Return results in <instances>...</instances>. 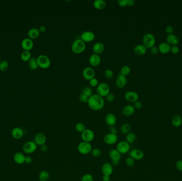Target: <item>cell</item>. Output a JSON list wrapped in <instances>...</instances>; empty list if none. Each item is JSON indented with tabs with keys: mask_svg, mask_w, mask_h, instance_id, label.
Listing matches in <instances>:
<instances>
[{
	"mask_svg": "<svg viewBox=\"0 0 182 181\" xmlns=\"http://www.w3.org/2000/svg\"><path fill=\"white\" fill-rule=\"evenodd\" d=\"M88 106L93 111H100L102 109L105 105V102L103 97L97 94H93L89 97L88 103Z\"/></svg>",
	"mask_w": 182,
	"mask_h": 181,
	"instance_id": "cell-1",
	"label": "cell"
},
{
	"mask_svg": "<svg viewBox=\"0 0 182 181\" xmlns=\"http://www.w3.org/2000/svg\"><path fill=\"white\" fill-rule=\"evenodd\" d=\"M86 48V43L81 38H79L74 41L72 45L71 50L72 52L75 54H81L85 51Z\"/></svg>",
	"mask_w": 182,
	"mask_h": 181,
	"instance_id": "cell-2",
	"label": "cell"
},
{
	"mask_svg": "<svg viewBox=\"0 0 182 181\" xmlns=\"http://www.w3.org/2000/svg\"><path fill=\"white\" fill-rule=\"evenodd\" d=\"M143 45L147 48H151L154 46L156 44V38L153 34L151 33H147L143 36L142 38Z\"/></svg>",
	"mask_w": 182,
	"mask_h": 181,
	"instance_id": "cell-3",
	"label": "cell"
},
{
	"mask_svg": "<svg viewBox=\"0 0 182 181\" xmlns=\"http://www.w3.org/2000/svg\"><path fill=\"white\" fill-rule=\"evenodd\" d=\"M36 59L38 66L42 69H47L50 66L51 60L47 55L41 54Z\"/></svg>",
	"mask_w": 182,
	"mask_h": 181,
	"instance_id": "cell-4",
	"label": "cell"
},
{
	"mask_svg": "<svg viewBox=\"0 0 182 181\" xmlns=\"http://www.w3.org/2000/svg\"><path fill=\"white\" fill-rule=\"evenodd\" d=\"M92 149V146L91 143L84 141L80 142L77 147L78 151L83 155H86L91 153Z\"/></svg>",
	"mask_w": 182,
	"mask_h": 181,
	"instance_id": "cell-5",
	"label": "cell"
},
{
	"mask_svg": "<svg viewBox=\"0 0 182 181\" xmlns=\"http://www.w3.org/2000/svg\"><path fill=\"white\" fill-rule=\"evenodd\" d=\"M97 93L101 97H106L110 93V87L107 83H101L97 86Z\"/></svg>",
	"mask_w": 182,
	"mask_h": 181,
	"instance_id": "cell-6",
	"label": "cell"
},
{
	"mask_svg": "<svg viewBox=\"0 0 182 181\" xmlns=\"http://www.w3.org/2000/svg\"><path fill=\"white\" fill-rule=\"evenodd\" d=\"M38 145L34 141H29L26 142L22 147V150L24 153L27 154H31L34 153L37 149Z\"/></svg>",
	"mask_w": 182,
	"mask_h": 181,
	"instance_id": "cell-7",
	"label": "cell"
},
{
	"mask_svg": "<svg viewBox=\"0 0 182 181\" xmlns=\"http://www.w3.org/2000/svg\"><path fill=\"white\" fill-rule=\"evenodd\" d=\"M95 137L94 132L91 129L86 128L85 131L81 133V138L83 141L90 143L93 140Z\"/></svg>",
	"mask_w": 182,
	"mask_h": 181,
	"instance_id": "cell-8",
	"label": "cell"
},
{
	"mask_svg": "<svg viewBox=\"0 0 182 181\" xmlns=\"http://www.w3.org/2000/svg\"><path fill=\"white\" fill-rule=\"evenodd\" d=\"M117 150L122 155L128 153L130 150V144L126 141H122L118 142L117 145Z\"/></svg>",
	"mask_w": 182,
	"mask_h": 181,
	"instance_id": "cell-9",
	"label": "cell"
},
{
	"mask_svg": "<svg viewBox=\"0 0 182 181\" xmlns=\"http://www.w3.org/2000/svg\"><path fill=\"white\" fill-rule=\"evenodd\" d=\"M95 38V35L94 34L93 32L91 31H84L81 35V39L85 43L94 41Z\"/></svg>",
	"mask_w": 182,
	"mask_h": 181,
	"instance_id": "cell-10",
	"label": "cell"
},
{
	"mask_svg": "<svg viewBox=\"0 0 182 181\" xmlns=\"http://www.w3.org/2000/svg\"><path fill=\"white\" fill-rule=\"evenodd\" d=\"M138 95L137 93L133 91H127L124 95V98L126 100L130 103H135L138 99Z\"/></svg>",
	"mask_w": 182,
	"mask_h": 181,
	"instance_id": "cell-11",
	"label": "cell"
},
{
	"mask_svg": "<svg viewBox=\"0 0 182 181\" xmlns=\"http://www.w3.org/2000/svg\"><path fill=\"white\" fill-rule=\"evenodd\" d=\"M104 143L107 144L113 145L116 144L118 141V135L109 133L104 136Z\"/></svg>",
	"mask_w": 182,
	"mask_h": 181,
	"instance_id": "cell-12",
	"label": "cell"
},
{
	"mask_svg": "<svg viewBox=\"0 0 182 181\" xmlns=\"http://www.w3.org/2000/svg\"><path fill=\"white\" fill-rule=\"evenodd\" d=\"M83 77L86 80L90 81L92 79L94 78L95 75V72L94 69L91 67H87L83 71Z\"/></svg>",
	"mask_w": 182,
	"mask_h": 181,
	"instance_id": "cell-13",
	"label": "cell"
},
{
	"mask_svg": "<svg viewBox=\"0 0 182 181\" xmlns=\"http://www.w3.org/2000/svg\"><path fill=\"white\" fill-rule=\"evenodd\" d=\"M101 170L103 175L110 176L113 173V166L110 162H105L102 166Z\"/></svg>",
	"mask_w": 182,
	"mask_h": 181,
	"instance_id": "cell-14",
	"label": "cell"
},
{
	"mask_svg": "<svg viewBox=\"0 0 182 181\" xmlns=\"http://www.w3.org/2000/svg\"><path fill=\"white\" fill-rule=\"evenodd\" d=\"M21 46L24 50L30 51L34 47V43L31 38H25L22 41Z\"/></svg>",
	"mask_w": 182,
	"mask_h": 181,
	"instance_id": "cell-15",
	"label": "cell"
},
{
	"mask_svg": "<svg viewBox=\"0 0 182 181\" xmlns=\"http://www.w3.org/2000/svg\"><path fill=\"white\" fill-rule=\"evenodd\" d=\"M89 63L92 67H96L100 64L101 58L100 55L93 54L89 58Z\"/></svg>",
	"mask_w": 182,
	"mask_h": 181,
	"instance_id": "cell-16",
	"label": "cell"
},
{
	"mask_svg": "<svg viewBox=\"0 0 182 181\" xmlns=\"http://www.w3.org/2000/svg\"><path fill=\"white\" fill-rule=\"evenodd\" d=\"M130 156L135 160H140L143 158L144 153L142 150L139 149H134L130 152Z\"/></svg>",
	"mask_w": 182,
	"mask_h": 181,
	"instance_id": "cell-17",
	"label": "cell"
},
{
	"mask_svg": "<svg viewBox=\"0 0 182 181\" xmlns=\"http://www.w3.org/2000/svg\"><path fill=\"white\" fill-rule=\"evenodd\" d=\"M127 83V79L126 78V77L120 74L117 78L115 84H116V86L118 88L122 89L125 87Z\"/></svg>",
	"mask_w": 182,
	"mask_h": 181,
	"instance_id": "cell-18",
	"label": "cell"
},
{
	"mask_svg": "<svg viewBox=\"0 0 182 181\" xmlns=\"http://www.w3.org/2000/svg\"><path fill=\"white\" fill-rule=\"evenodd\" d=\"M47 141V137L43 133H38L35 137L34 142L38 146H42L45 144Z\"/></svg>",
	"mask_w": 182,
	"mask_h": 181,
	"instance_id": "cell-19",
	"label": "cell"
},
{
	"mask_svg": "<svg viewBox=\"0 0 182 181\" xmlns=\"http://www.w3.org/2000/svg\"><path fill=\"white\" fill-rule=\"evenodd\" d=\"M105 121L107 125L109 126H115L117 123V117L113 113H108L106 116Z\"/></svg>",
	"mask_w": 182,
	"mask_h": 181,
	"instance_id": "cell-20",
	"label": "cell"
},
{
	"mask_svg": "<svg viewBox=\"0 0 182 181\" xmlns=\"http://www.w3.org/2000/svg\"><path fill=\"white\" fill-rule=\"evenodd\" d=\"M135 109L133 105H127L124 107L122 109V114L125 116L129 117L133 115L135 113Z\"/></svg>",
	"mask_w": 182,
	"mask_h": 181,
	"instance_id": "cell-21",
	"label": "cell"
},
{
	"mask_svg": "<svg viewBox=\"0 0 182 181\" xmlns=\"http://www.w3.org/2000/svg\"><path fill=\"white\" fill-rule=\"evenodd\" d=\"M104 50V45L102 43L97 42L93 45L92 47V50L94 54L100 55Z\"/></svg>",
	"mask_w": 182,
	"mask_h": 181,
	"instance_id": "cell-22",
	"label": "cell"
},
{
	"mask_svg": "<svg viewBox=\"0 0 182 181\" xmlns=\"http://www.w3.org/2000/svg\"><path fill=\"white\" fill-rule=\"evenodd\" d=\"M109 157L111 161H120L122 158V154L116 149H112L109 152Z\"/></svg>",
	"mask_w": 182,
	"mask_h": 181,
	"instance_id": "cell-23",
	"label": "cell"
},
{
	"mask_svg": "<svg viewBox=\"0 0 182 181\" xmlns=\"http://www.w3.org/2000/svg\"><path fill=\"white\" fill-rule=\"evenodd\" d=\"M11 135L13 137L19 140L22 138L24 135V131L22 129L19 127H16L13 129L11 131Z\"/></svg>",
	"mask_w": 182,
	"mask_h": 181,
	"instance_id": "cell-24",
	"label": "cell"
},
{
	"mask_svg": "<svg viewBox=\"0 0 182 181\" xmlns=\"http://www.w3.org/2000/svg\"><path fill=\"white\" fill-rule=\"evenodd\" d=\"M167 43L170 45L175 46L179 44V38L174 34L168 35L166 37Z\"/></svg>",
	"mask_w": 182,
	"mask_h": 181,
	"instance_id": "cell-25",
	"label": "cell"
},
{
	"mask_svg": "<svg viewBox=\"0 0 182 181\" xmlns=\"http://www.w3.org/2000/svg\"><path fill=\"white\" fill-rule=\"evenodd\" d=\"M147 48L143 44H138L135 46L134 48V52L137 55H143L147 53Z\"/></svg>",
	"mask_w": 182,
	"mask_h": 181,
	"instance_id": "cell-26",
	"label": "cell"
},
{
	"mask_svg": "<svg viewBox=\"0 0 182 181\" xmlns=\"http://www.w3.org/2000/svg\"><path fill=\"white\" fill-rule=\"evenodd\" d=\"M26 156L22 153H17L13 156V160L16 164L18 165L23 164L25 162Z\"/></svg>",
	"mask_w": 182,
	"mask_h": 181,
	"instance_id": "cell-27",
	"label": "cell"
},
{
	"mask_svg": "<svg viewBox=\"0 0 182 181\" xmlns=\"http://www.w3.org/2000/svg\"><path fill=\"white\" fill-rule=\"evenodd\" d=\"M158 48L160 53L162 54H167L170 52L171 46L167 42H163L159 44Z\"/></svg>",
	"mask_w": 182,
	"mask_h": 181,
	"instance_id": "cell-28",
	"label": "cell"
},
{
	"mask_svg": "<svg viewBox=\"0 0 182 181\" xmlns=\"http://www.w3.org/2000/svg\"><path fill=\"white\" fill-rule=\"evenodd\" d=\"M40 35V32L38 28H32L30 29L28 31V38L31 39H35L38 37Z\"/></svg>",
	"mask_w": 182,
	"mask_h": 181,
	"instance_id": "cell-29",
	"label": "cell"
},
{
	"mask_svg": "<svg viewBox=\"0 0 182 181\" xmlns=\"http://www.w3.org/2000/svg\"><path fill=\"white\" fill-rule=\"evenodd\" d=\"M93 6L95 9L102 10L106 8V3L104 0H95L93 2Z\"/></svg>",
	"mask_w": 182,
	"mask_h": 181,
	"instance_id": "cell-30",
	"label": "cell"
},
{
	"mask_svg": "<svg viewBox=\"0 0 182 181\" xmlns=\"http://www.w3.org/2000/svg\"><path fill=\"white\" fill-rule=\"evenodd\" d=\"M172 125L175 128H179L182 124V117L179 115L174 116L172 119Z\"/></svg>",
	"mask_w": 182,
	"mask_h": 181,
	"instance_id": "cell-31",
	"label": "cell"
},
{
	"mask_svg": "<svg viewBox=\"0 0 182 181\" xmlns=\"http://www.w3.org/2000/svg\"><path fill=\"white\" fill-rule=\"evenodd\" d=\"M50 178V174L47 171H41L39 175L38 178L40 181H47Z\"/></svg>",
	"mask_w": 182,
	"mask_h": 181,
	"instance_id": "cell-32",
	"label": "cell"
},
{
	"mask_svg": "<svg viewBox=\"0 0 182 181\" xmlns=\"http://www.w3.org/2000/svg\"><path fill=\"white\" fill-rule=\"evenodd\" d=\"M29 68L31 70H36L39 67L38 65L37 59L35 57H31V59L29 60L28 61Z\"/></svg>",
	"mask_w": 182,
	"mask_h": 181,
	"instance_id": "cell-33",
	"label": "cell"
},
{
	"mask_svg": "<svg viewBox=\"0 0 182 181\" xmlns=\"http://www.w3.org/2000/svg\"><path fill=\"white\" fill-rule=\"evenodd\" d=\"M131 130V126L129 123H124L123 124L121 128H120V131L121 133L124 135H127L130 133Z\"/></svg>",
	"mask_w": 182,
	"mask_h": 181,
	"instance_id": "cell-34",
	"label": "cell"
},
{
	"mask_svg": "<svg viewBox=\"0 0 182 181\" xmlns=\"http://www.w3.org/2000/svg\"><path fill=\"white\" fill-rule=\"evenodd\" d=\"M20 57L23 61L27 62L31 59V53L28 50H24L22 53H21Z\"/></svg>",
	"mask_w": 182,
	"mask_h": 181,
	"instance_id": "cell-35",
	"label": "cell"
},
{
	"mask_svg": "<svg viewBox=\"0 0 182 181\" xmlns=\"http://www.w3.org/2000/svg\"><path fill=\"white\" fill-rule=\"evenodd\" d=\"M136 139V135L134 133L130 132L126 136V141L129 144H133Z\"/></svg>",
	"mask_w": 182,
	"mask_h": 181,
	"instance_id": "cell-36",
	"label": "cell"
},
{
	"mask_svg": "<svg viewBox=\"0 0 182 181\" xmlns=\"http://www.w3.org/2000/svg\"><path fill=\"white\" fill-rule=\"evenodd\" d=\"M131 72V69L130 66H124L122 68L120 69V74L122 75H124L126 77L127 75H129L130 74V73Z\"/></svg>",
	"mask_w": 182,
	"mask_h": 181,
	"instance_id": "cell-37",
	"label": "cell"
},
{
	"mask_svg": "<svg viewBox=\"0 0 182 181\" xmlns=\"http://www.w3.org/2000/svg\"><path fill=\"white\" fill-rule=\"evenodd\" d=\"M75 130L77 132L82 133L86 130L85 124L82 122L77 123L75 125Z\"/></svg>",
	"mask_w": 182,
	"mask_h": 181,
	"instance_id": "cell-38",
	"label": "cell"
},
{
	"mask_svg": "<svg viewBox=\"0 0 182 181\" xmlns=\"http://www.w3.org/2000/svg\"><path fill=\"white\" fill-rule=\"evenodd\" d=\"M9 66V62L6 60H3L0 62V70L2 71H6Z\"/></svg>",
	"mask_w": 182,
	"mask_h": 181,
	"instance_id": "cell-39",
	"label": "cell"
},
{
	"mask_svg": "<svg viewBox=\"0 0 182 181\" xmlns=\"http://www.w3.org/2000/svg\"><path fill=\"white\" fill-rule=\"evenodd\" d=\"M82 94L85 95L88 97H91V96L93 95V91L91 87L86 86L83 88Z\"/></svg>",
	"mask_w": 182,
	"mask_h": 181,
	"instance_id": "cell-40",
	"label": "cell"
},
{
	"mask_svg": "<svg viewBox=\"0 0 182 181\" xmlns=\"http://www.w3.org/2000/svg\"><path fill=\"white\" fill-rule=\"evenodd\" d=\"M125 164L127 167H132L135 164V160L131 156H129L126 159Z\"/></svg>",
	"mask_w": 182,
	"mask_h": 181,
	"instance_id": "cell-41",
	"label": "cell"
},
{
	"mask_svg": "<svg viewBox=\"0 0 182 181\" xmlns=\"http://www.w3.org/2000/svg\"><path fill=\"white\" fill-rule=\"evenodd\" d=\"M91 153L92 156L94 157H99L101 155V150L97 148H95L92 149Z\"/></svg>",
	"mask_w": 182,
	"mask_h": 181,
	"instance_id": "cell-42",
	"label": "cell"
},
{
	"mask_svg": "<svg viewBox=\"0 0 182 181\" xmlns=\"http://www.w3.org/2000/svg\"><path fill=\"white\" fill-rule=\"evenodd\" d=\"M94 178L91 174H85L81 178V181H93Z\"/></svg>",
	"mask_w": 182,
	"mask_h": 181,
	"instance_id": "cell-43",
	"label": "cell"
},
{
	"mask_svg": "<svg viewBox=\"0 0 182 181\" xmlns=\"http://www.w3.org/2000/svg\"><path fill=\"white\" fill-rule=\"evenodd\" d=\"M113 72L110 69H107L105 72H104V76L105 77L108 79H110L111 78H113Z\"/></svg>",
	"mask_w": 182,
	"mask_h": 181,
	"instance_id": "cell-44",
	"label": "cell"
},
{
	"mask_svg": "<svg viewBox=\"0 0 182 181\" xmlns=\"http://www.w3.org/2000/svg\"><path fill=\"white\" fill-rule=\"evenodd\" d=\"M88 99L89 97L86 96L85 95L83 94H81L80 95L79 97V100L83 103H88Z\"/></svg>",
	"mask_w": 182,
	"mask_h": 181,
	"instance_id": "cell-45",
	"label": "cell"
},
{
	"mask_svg": "<svg viewBox=\"0 0 182 181\" xmlns=\"http://www.w3.org/2000/svg\"><path fill=\"white\" fill-rule=\"evenodd\" d=\"M89 84L91 87H95L99 85V81L97 78H93L89 81Z\"/></svg>",
	"mask_w": 182,
	"mask_h": 181,
	"instance_id": "cell-46",
	"label": "cell"
},
{
	"mask_svg": "<svg viewBox=\"0 0 182 181\" xmlns=\"http://www.w3.org/2000/svg\"><path fill=\"white\" fill-rule=\"evenodd\" d=\"M106 100H107V102H108L109 103H112L115 100V95L113 94L109 93L106 97Z\"/></svg>",
	"mask_w": 182,
	"mask_h": 181,
	"instance_id": "cell-47",
	"label": "cell"
},
{
	"mask_svg": "<svg viewBox=\"0 0 182 181\" xmlns=\"http://www.w3.org/2000/svg\"><path fill=\"white\" fill-rule=\"evenodd\" d=\"M117 3L120 7H125L128 6V0H118Z\"/></svg>",
	"mask_w": 182,
	"mask_h": 181,
	"instance_id": "cell-48",
	"label": "cell"
},
{
	"mask_svg": "<svg viewBox=\"0 0 182 181\" xmlns=\"http://www.w3.org/2000/svg\"><path fill=\"white\" fill-rule=\"evenodd\" d=\"M165 31L168 35L173 34L174 28L172 26L168 25L165 28Z\"/></svg>",
	"mask_w": 182,
	"mask_h": 181,
	"instance_id": "cell-49",
	"label": "cell"
},
{
	"mask_svg": "<svg viewBox=\"0 0 182 181\" xmlns=\"http://www.w3.org/2000/svg\"><path fill=\"white\" fill-rule=\"evenodd\" d=\"M170 52L173 54H177L179 52V47H178L177 45L172 46H171Z\"/></svg>",
	"mask_w": 182,
	"mask_h": 181,
	"instance_id": "cell-50",
	"label": "cell"
},
{
	"mask_svg": "<svg viewBox=\"0 0 182 181\" xmlns=\"http://www.w3.org/2000/svg\"><path fill=\"white\" fill-rule=\"evenodd\" d=\"M134 107L135 108V109H140L142 107V103H141V102L140 101H136V102L134 104Z\"/></svg>",
	"mask_w": 182,
	"mask_h": 181,
	"instance_id": "cell-51",
	"label": "cell"
},
{
	"mask_svg": "<svg viewBox=\"0 0 182 181\" xmlns=\"http://www.w3.org/2000/svg\"><path fill=\"white\" fill-rule=\"evenodd\" d=\"M150 52H151V54H153V55H157L158 54V53L159 52V50H158V48L156 46H154V47H151L150 48Z\"/></svg>",
	"mask_w": 182,
	"mask_h": 181,
	"instance_id": "cell-52",
	"label": "cell"
},
{
	"mask_svg": "<svg viewBox=\"0 0 182 181\" xmlns=\"http://www.w3.org/2000/svg\"><path fill=\"white\" fill-rule=\"evenodd\" d=\"M176 169L179 171L182 172V160H179L177 161L176 164Z\"/></svg>",
	"mask_w": 182,
	"mask_h": 181,
	"instance_id": "cell-53",
	"label": "cell"
},
{
	"mask_svg": "<svg viewBox=\"0 0 182 181\" xmlns=\"http://www.w3.org/2000/svg\"><path fill=\"white\" fill-rule=\"evenodd\" d=\"M109 131L110 133L113 134H117V129L115 126H109Z\"/></svg>",
	"mask_w": 182,
	"mask_h": 181,
	"instance_id": "cell-54",
	"label": "cell"
},
{
	"mask_svg": "<svg viewBox=\"0 0 182 181\" xmlns=\"http://www.w3.org/2000/svg\"><path fill=\"white\" fill-rule=\"evenodd\" d=\"M32 162H33V158H31V156H26V157L25 162L27 164H31Z\"/></svg>",
	"mask_w": 182,
	"mask_h": 181,
	"instance_id": "cell-55",
	"label": "cell"
},
{
	"mask_svg": "<svg viewBox=\"0 0 182 181\" xmlns=\"http://www.w3.org/2000/svg\"><path fill=\"white\" fill-rule=\"evenodd\" d=\"M41 150L43 153H46L48 150V147L45 144H43L41 146Z\"/></svg>",
	"mask_w": 182,
	"mask_h": 181,
	"instance_id": "cell-56",
	"label": "cell"
},
{
	"mask_svg": "<svg viewBox=\"0 0 182 181\" xmlns=\"http://www.w3.org/2000/svg\"><path fill=\"white\" fill-rule=\"evenodd\" d=\"M39 31L40 32H45L46 31V30H47V29H46V27L43 25H42L41 26H40V27L39 28Z\"/></svg>",
	"mask_w": 182,
	"mask_h": 181,
	"instance_id": "cell-57",
	"label": "cell"
},
{
	"mask_svg": "<svg viewBox=\"0 0 182 181\" xmlns=\"http://www.w3.org/2000/svg\"><path fill=\"white\" fill-rule=\"evenodd\" d=\"M110 176H107V175H104L102 177V181H110Z\"/></svg>",
	"mask_w": 182,
	"mask_h": 181,
	"instance_id": "cell-58",
	"label": "cell"
},
{
	"mask_svg": "<svg viewBox=\"0 0 182 181\" xmlns=\"http://www.w3.org/2000/svg\"><path fill=\"white\" fill-rule=\"evenodd\" d=\"M135 1L134 0H128V6H133L135 4Z\"/></svg>",
	"mask_w": 182,
	"mask_h": 181,
	"instance_id": "cell-59",
	"label": "cell"
},
{
	"mask_svg": "<svg viewBox=\"0 0 182 181\" xmlns=\"http://www.w3.org/2000/svg\"><path fill=\"white\" fill-rule=\"evenodd\" d=\"M1 57H0V62H1Z\"/></svg>",
	"mask_w": 182,
	"mask_h": 181,
	"instance_id": "cell-60",
	"label": "cell"
}]
</instances>
